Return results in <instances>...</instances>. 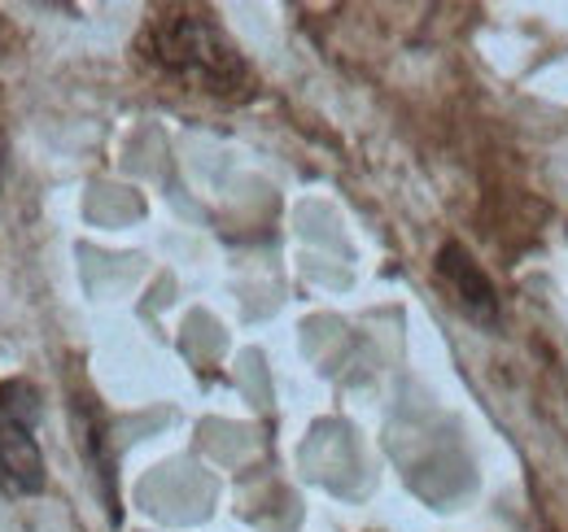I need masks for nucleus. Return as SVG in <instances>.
Listing matches in <instances>:
<instances>
[{"label": "nucleus", "instance_id": "7ed1b4c3", "mask_svg": "<svg viewBox=\"0 0 568 532\" xmlns=\"http://www.w3.org/2000/svg\"><path fill=\"white\" fill-rule=\"evenodd\" d=\"M437 275L446 279V288H450V297L477 319V324H498V293L495 284H490V275L481 270V266L473 263V254L464 249V245H442L437 249Z\"/></svg>", "mask_w": 568, "mask_h": 532}, {"label": "nucleus", "instance_id": "f257e3e1", "mask_svg": "<svg viewBox=\"0 0 568 532\" xmlns=\"http://www.w3.org/2000/svg\"><path fill=\"white\" fill-rule=\"evenodd\" d=\"M141 53L175 83L211 96H236L250 88V66L241 49L219 31V22L193 9L158 13L144 31Z\"/></svg>", "mask_w": 568, "mask_h": 532}, {"label": "nucleus", "instance_id": "f03ea898", "mask_svg": "<svg viewBox=\"0 0 568 532\" xmlns=\"http://www.w3.org/2000/svg\"><path fill=\"white\" fill-rule=\"evenodd\" d=\"M40 393L27 380L0 385V484L9 493H44V454L36 441Z\"/></svg>", "mask_w": 568, "mask_h": 532}]
</instances>
